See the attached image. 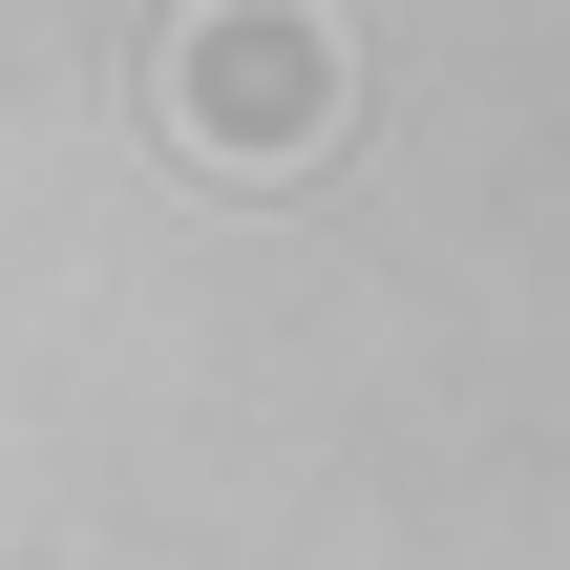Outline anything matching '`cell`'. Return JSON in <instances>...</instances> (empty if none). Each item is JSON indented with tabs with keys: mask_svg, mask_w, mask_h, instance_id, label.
Instances as JSON below:
<instances>
[{
	"mask_svg": "<svg viewBox=\"0 0 570 570\" xmlns=\"http://www.w3.org/2000/svg\"><path fill=\"white\" fill-rule=\"evenodd\" d=\"M169 127H190L212 169H296V148L338 127V21H317V0H190V21H169Z\"/></svg>",
	"mask_w": 570,
	"mask_h": 570,
	"instance_id": "6da1fadb",
	"label": "cell"
}]
</instances>
